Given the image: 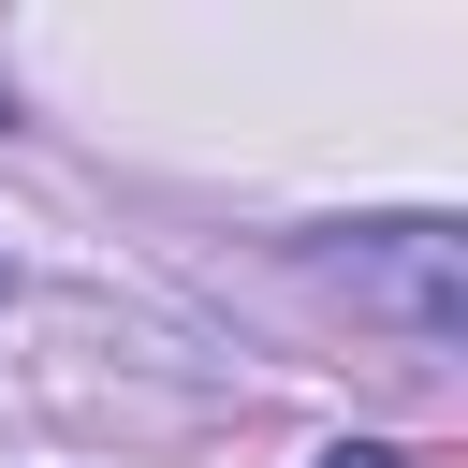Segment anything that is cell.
<instances>
[{"instance_id": "obj_1", "label": "cell", "mask_w": 468, "mask_h": 468, "mask_svg": "<svg viewBox=\"0 0 468 468\" xmlns=\"http://www.w3.org/2000/svg\"><path fill=\"white\" fill-rule=\"evenodd\" d=\"M322 468H395V453H322Z\"/></svg>"}]
</instances>
